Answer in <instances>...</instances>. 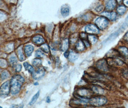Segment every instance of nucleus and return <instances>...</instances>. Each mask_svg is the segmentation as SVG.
I'll list each match as a JSON object with an SVG mask.
<instances>
[{
    "label": "nucleus",
    "mask_w": 128,
    "mask_h": 108,
    "mask_svg": "<svg viewBox=\"0 0 128 108\" xmlns=\"http://www.w3.org/2000/svg\"><path fill=\"white\" fill-rule=\"evenodd\" d=\"M24 78L19 75H16L13 76L10 80V92L13 95L17 94L21 89L24 82Z\"/></svg>",
    "instance_id": "f257e3e1"
},
{
    "label": "nucleus",
    "mask_w": 128,
    "mask_h": 108,
    "mask_svg": "<svg viewBox=\"0 0 128 108\" xmlns=\"http://www.w3.org/2000/svg\"><path fill=\"white\" fill-rule=\"evenodd\" d=\"M89 102L95 106H101L107 102V99L104 97H97L89 100Z\"/></svg>",
    "instance_id": "f03ea898"
},
{
    "label": "nucleus",
    "mask_w": 128,
    "mask_h": 108,
    "mask_svg": "<svg viewBox=\"0 0 128 108\" xmlns=\"http://www.w3.org/2000/svg\"><path fill=\"white\" fill-rule=\"evenodd\" d=\"M95 23L98 28L103 30L108 27L109 25V21L105 16H100L96 19Z\"/></svg>",
    "instance_id": "7ed1b4c3"
},
{
    "label": "nucleus",
    "mask_w": 128,
    "mask_h": 108,
    "mask_svg": "<svg viewBox=\"0 0 128 108\" xmlns=\"http://www.w3.org/2000/svg\"><path fill=\"white\" fill-rule=\"evenodd\" d=\"M10 83L6 81L3 83L0 88V96L2 98L7 97L10 93Z\"/></svg>",
    "instance_id": "20e7f679"
},
{
    "label": "nucleus",
    "mask_w": 128,
    "mask_h": 108,
    "mask_svg": "<svg viewBox=\"0 0 128 108\" xmlns=\"http://www.w3.org/2000/svg\"><path fill=\"white\" fill-rule=\"evenodd\" d=\"M45 74V70L42 67H40L32 74V77L35 80H40L42 78Z\"/></svg>",
    "instance_id": "39448f33"
},
{
    "label": "nucleus",
    "mask_w": 128,
    "mask_h": 108,
    "mask_svg": "<svg viewBox=\"0 0 128 108\" xmlns=\"http://www.w3.org/2000/svg\"><path fill=\"white\" fill-rule=\"evenodd\" d=\"M85 31L88 33L93 34H97L100 32L99 28L95 25L93 24L87 25L85 26Z\"/></svg>",
    "instance_id": "423d86ee"
},
{
    "label": "nucleus",
    "mask_w": 128,
    "mask_h": 108,
    "mask_svg": "<svg viewBox=\"0 0 128 108\" xmlns=\"http://www.w3.org/2000/svg\"><path fill=\"white\" fill-rule=\"evenodd\" d=\"M33 42L37 45H41L44 44L45 40L44 38L40 35H36L35 36L32 38Z\"/></svg>",
    "instance_id": "0eeeda50"
},
{
    "label": "nucleus",
    "mask_w": 128,
    "mask_h": 108,
    "mask_svg": "<svg viewBox=\"0 0 128 108\" xmlns=\"http://www.w3.org/2000/svg\"><path fill=\"white\" fill-rule=\"evenodd\" d=\"M102 14L112 21H114L117 18V13L115 12L110 13L108 12H105L102 13Z\"/></svg>",
    "instance_id": "6e6552de"
},
{
    "label": "nucleus",
    "mask_w": 128,
    "mask_h": 108,
    "mask_svg": "<svg viewBox=\"0 0 128 108\" xmlns=\"http://www.w3.org/2000/svg\"><path fill=\"white\" fill-rule=\"evenodd\" d=\"M34 50V47L31 45H27L24 47V51L27 57L31 56Z\"/></svg>",
    "instance_id": "1a4fd4ad"
},
{
    "label": "nucleus",
    "mask_w": 128,
    "mask_h": 108,
    "mask_svg": "<svg viewBox=\"0 0 128 108\" xmlns=\"http://www.w3.org/2000/svg\"><path fill=\"white\" fill-rule=\"evenodd\" d=\"M117 4L116 0H108L107 2L106 5V9L108 11H111L115 8Z\"/></svg>",
    "instance_id": "9d476101"
},
{
    "label": "nucleus",
    "mask_w": 128,
    "mask_h": 108,
    "mask_svg": "<svg viewBox=\"0 0 128 108\" xmlns=\"http://www.w3.org/2000/svg\"><path fill=\"white\" fill-rule=\"evenodd\" d=\"M69 7L66 5H63L61 8V13L64 17L67 16L69 14Z\"/></svg>",
    "instance_id": "9b49d317"
},
{
    "label": "nucleus",
    "mask_w": 128,
    "mask_h": 108,
    "mask_svg": "<svg viewBox=\"0 0 128 108\" xmlns=\"http://www.w3.org/2000/svg\"><path fill=\"white\" fill-rule=\"evenodd\" d=\"M97 65L98 68L100 70H102L104 71H107L108 70L106 62L104 60H102L100 62H99Z\"/></svg>",
    "instance_id": "f8f14e48"
},
{
    "label": "nucleus",
    "mask_w": 128,
    "mask_h": 108,
    "mask_svg": "<svg viewBox=\"0 0 128 108\" xmlns=\"http://www.w3.org/2000/svg\"><path fill=\"white\" fill-rule=\"evenodd\" d=\"M69 47V40L67 38L64 39L61 45V50L63 51H67Z\"/></svg>",
    "instance_id": "ddd939ff"
},
{
    "label": "nucleus",
    "mask_w": 128,
    "mask_h": 108,
    "mask_svg": "<svg viewBox=\"0 0 128 108\" xmlns=\"http://www.w3.org/2000/svg\"><path fill=\"white\" fill-rule=\"evenodd\" d=\"M69 60L70 62H74L78 58V54L75 52L73 51H71L69 52V56L68 57Z\"/></svg>",
    "instance_id": "4468645a"
},
{
    "label": "nucleus",
    "mask_w": 128,
    "mask_h": 108,
    "mask_svg": "<svg viewBox=\"0 0 128 108\" xmlns=\"http://www.w3.org/2000/svg\"><path fill=\"white\" fill-rule=\"evenodd\" d=\"M76 48L79 51H83L85 49V45L84 44V42L82 40H80L76 44Z\"/></svg>",
    "instance_id": "2eb2a0df"
},
{
    "label": "nucleus",
    "mask_w": 128,
    "mask_h": 108,
    "mask_svg": "<svg viewBox=\"0 0 128 108\" xmlns=\"http://www.w3.org/2000/svg\"><path fill=\"white\" fill-rule=\"evenodd\" d=\"M23 65H24L25 68L26 69V70L28 71L30 73L33 74V73L34 72V68L33 67V66H31L27 62H25L23 64Z\"/></svg>",
    "instance_id": "dca6fc26"
},
{
    "label": "nucleus",
    "mask_w": 128,
    "mask_h": 108,
    "mask_svg": "<svg viewBox=\"0 0 128 108\" xmlns=\"http://www.w3.org/2000/svg\"><path fill=\"white\" fill-rule=\"evenodd\" d=\"M89 43L92 44H94L98 40V38L96 36L93 35H89L88 36Z\"/></svg>",
    "instance_id": "f3484780"
},
{
    "label": "nucleus",
    "mask_w": 128,
    "mask_h": 108,
    "mask_svg": "<svg viewBox=\"0 0 128 108\" xmlns=\"http://www.w3.org/2000/svg\"><path fill=\"white\" fill-rule=\"evenodd\" d=\"M17 53L18 57V58H19V60H20V61H21V62L24 61L25 60V56L23 53L22 50V48L21 47L18 49Z\"/></svg>",
    "instance_id": "a211bd4d"
},
{
    "label": "nucleus",
    "mask_w": 128,
    "mask_h": 108,
    "mask_svg": "<svg viewBox=\"0 0 128 108\" xmlns=\"http://www.w3.org/2000/svg\"><path fill=\"white\" fill-rule=\"evenodd\" d=\"M32 64L36 67H40L42 64V61L40 59L35 58L32 61Z\"/></svg>",
    "instance_id": "6ab92c4d"
},
{
    "label": "nucleus",
    "mask_w": 128,
    "mask_h": 108,
    "mask_svg": "<svg viewBox=\"0 0 128 108\" xmlns=\"http://www.w3.org/2000/svg\"><path fill=\"white\" fill-rule=\"evenodd\" d=\"M126 7L124 5H121L117 8V12L120 15H123L126 11Z\"/></svg>",
    "instance_id": "aec40b11"
},
{
    "label": "nucleus",
    "mask_w": 128,
    "mask_h": 108,
    "mask_svg": "<svg viewBox=\"0 0 128 108\" xmlns=\"http://www.w3.org/2000/svg\"><path fill=\"white\" fill-rule=\"evenodd\" d=\"M39 95H40V91H38L37 93L33 97V98H32L30 102L29 103V105H33L37 101V99H38V98L39 97Z\"/></svg>",
    "instance_id": "412c9836"
},
{
    "label": "nucleus",
    "mask_w": 128,
    "mask_h": 108,
    "mask_svg": "<svg viewBox=\"0 0 128 108\" xmlns=\"http://www.w3.org/2000/svg\"><path fill=\"white\" fill-rule=\"evenodd\" d=\"M9 62L11 64H15L17 62V60L16 56L14 55H12L9 58Z\"/></svg>",
    "instance_id": "4be33fe9"
},
{
    "label": "nucleus",
    "mask_w": 128,
    "mask_h": 108,
    "mask_svg": "<svg viewBox=\"0 0 128 108\" xmlns=\"http://www.w3.org/2000/svg\"><path fill=\"white\" fill-rule=\"evenodd\" d=\"M41 49L42 50V51H44L46 53H48L49 52V47L48 46V45L46 43H44L43 44H42L40 46Z\"/></svg>",
    "instance_id": "5701e85b"
},
{
    "label": "nucleus",
    "mask_w": 128,
    "mask_h": 108,
    "mask_svg": "<svg viewBox=\"0 0 128 108\" xmlns=\"http://www.w3.org/2000/svg\"><path fill=\"white\" fill-rule=\"evenodd\" d=\"M35 56L38 58H41L44 56V53L43 52L40 50H37L35 52Z\"/></svg>",
    "instance_id": "b1692460"
},
{
    "label": "nucleus",
    "mask_w": 128,
    "mask_h": 108,
    "mask_svg": "<svg viewBox=\"0 0 128 108\" xmlns=\"http://www.w3.org/2000/svg\"><path fill=\"white\" fill-rule=\"evenodd\" d=\"M9 76V73L7 71H4L1 74V78L2 80H4Z\"/></svg>",
    "instance_id": "393cba45"
},
{
    "label": "nucleus",
    "mask_w": 128,
    "mask_h": 108,
    "mask_svg": "<svg viewBox=\"0 0 128 108\" xmlns=\"http://www.w3.org/2000/svg\"><path fill=\"white\" fill-rule=\"evenodd\" d=\"M121 51L125 55L128 56V50L125 47H121L120 48Z\"/></svg>",
    "instance_id": "a878e982"
},
{
    "label": "nucleus",
    "mask_w": 128,
    "mask_h": 108,
    "mask_svg": "<svg viewBox=\"0 0 128 108\" xmlns=\"http://www.w3.org/2000/svg\"><path fill=\"white\" fill-rule=\"evenodd\" d=\"M79 93H81L80 94V95H81V96H87V94H88V92H87V90H80L79 91Z\"/></svg>",
    "instance_id": "bb28decb"
},
{
    "label": "nucleus",
    "mask_w": 128,
    "mask_h": 108,
    "mask_svg": "<svg viewBox=\"0 0 128 108\" xmlns=\"http://www.w3.org/2000/svg\"><path fill=\"white\" fill-rule=\"evenodd\" d=\"M22 69V65L20 64H18L15 66V71L17 72H19Z\"/></svg>",
    "instance_id": "cd10ccee"
},
{
    "label": "nucleus",
    "mask_w": 128,
    "mask_h": 108,
    "mask_svg": "<svg viewBox=\"0 0 128 108\" xmlns=\"http://www.w3.org/2000/svg\"><path fill=\"white\" fill-rule=\"evenodd\" d=\"M104 9V6L103 5H99L96 8V11L98 12H101Z\"/></svg>",
    "instance_id": "c85d7f7f"
},
{
    "label": "nucleus",
    "mask_w": 128,
    "mask_h": 108,
    "mask_svg": "<svg viewBox=\"0 0 128 108\" xmlns=\"http://www.w3.org/2000/svg\"><path fill=\"white\" fill-rule=\"evenodd\" d=\"M84 45H85V46L86 47H89V46H90V43H89V42H88V41H87L86 40H84Z\"/></svg>",
    "instance_id": "c756f323"
},
{
    "label": "nucleus",
    "mask_w": 128,
    "mask_h": 108,
    "mask_svg": "<svg viewBox=\"0 0 128 108\" xmlns=\"http://www.w3.org/2000/svg\"><path fill=\"white\" fill-rule=\"evenodd\" d=\"M69 52H68L67 51H66V52L65 53V54H64L65 57L68 58V57L69 56Z\"/></svg>",
    "instance_id": "7c9ffc66"
},
{
    "label": "nucleus",
    "mask_w": 128,
    "mask_h": 108,
    "mask_svg": "<svg viewBox=\"0 0 128 108\" xmlns=\"http://www.w3.org/2000/svg\"><path fill=\"white\" fill-rule=\"evenodd\" d=\"M51 102V100H50V97H47V98H46V102L47 103H49V102Z\"/></svg>",
    "instance_id": "2f4dec72"
},
{
    "label": "nucleus",
    "mask_w": 128,
    "mask_h": 108,
    "mask_svg": "<svg viewBox=\"0 0 128 108\" xmlns=\"http://www.w3.org/2000/svg\"><path fill=\"white\" fill-rule=\"evenodd\" d=\"M123 2H124V4H125V6H128V0H124Z\"/></svg>",
    "instance_id": "473e14b6"
},
{
    "label": "nucleus",
    "mask_w": 128,
    "mask_h": 108,
    "mask_svg": "<svg viewBox=\"0 0 128 108\" xmlns=\"http://www.w3.org/2000/svg\"><path fill=\"white\" fill-rule=\"evenodd\" d=\"M124 38L125 39V40H126L128 42V32L125 35V37H124Z\"/></svg>",
    "instance_id": "72a5a7b5"
},
{
    "label": "nucleus",
    "mask_w": 128,
    "mask_h": 108,
    "mask_svg": "<svg viewBox=\"0 0 128 108\" xmlns=\"http://www.w3.org/2000/svg\"><path fill=\"white\" fill-rule=\"evenodd\" d=\"M18 107V106L17 105H12L10 108H17Z\"/></svg>",
    "instance_id": "f704fd0d"
},
{
    "label": "nucleus",
    "mask_w": 128,
    "mask_h": 108,
    "mask_svg": "<svg viewBox=\"0 0 128 108\" xmlns=\"http://www.w3.org/2000/svg\"><path fill=\"white\" fill-rule=\"evenodd\" d=\"M34 85H35V86H37V85H39V83H38V82H35V83H34Z\"/></svg>",
    "instance_id": "c9c22d12"
},
{
    "label": "nucleus",
    "mask_w": 128,
    "mask_h": 108,
    "mask_svg": "<svg viewBox=\"0 0 128 108\" xmlns=\"http://www.w3.org/2000/svg\"><path fill=\"white\" fill-rule=\"evenodd\" d=\"M19 108H23V106H21V107H20Z\"/></svg>",
    "instance_id": "e433bc0d"
},
{
    "label": "nucleus",
    "mask_w": 128,
    "mask_h": 108,
    "mask_svg": "<svg viewBox=\"0 0 128 108\" xmlns=\"http://www.w3.org/2000/svg\"><path fill=\"white\" fill-rule=\"evenodd\" d=\"M0 108H2V107H0Z\"/></svg>",
    "instance_id": "4c0bfd02"
}]
</instances>
